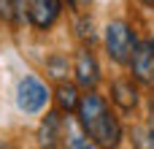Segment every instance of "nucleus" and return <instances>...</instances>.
Listing matches in <instances>:
<instances>
[{
    "instance_id": "obj_5",
    "label": "nucleus",
    "mask_w": 154,
    "mask_h": 149,
    "mask_svg": "<svg viewBox=\"0 0 154 149\" xmlns=\"http://www.w3.org/2000/svg\"><path fill=\"white\" fill-rule=\"evenodd\" d=\"M62 14V0H27V16L35 30H49Z\"/></svg>"
},
{
    "instance_id": "obj_13",
    "label": "nucleus",
    "mask_w": 154,
    "mask_h": 149,
    "mask_svg": "<svg viewBox=\"0 0 154 149\" xmlns=\"http://www.w3.org/2000/svg\"><path fill=\"white\" fill-rule=\"evenodd\" d=\"M89 3H92V0H70V5H73L76 11H79V8H84V5H89Z\"/></svg>"
},
{
    "instance_id": "obj_14",
    "label": "nucleus",
    "mask_w": 154,
    "mask_h": 149,
    "mask_svg": "<svg viewBox=\"0 0 154 149\" xmlns=\"http://www.w3.org/2000/svg\"><path fill=\"white\" fill-rule=\"evenodd\" d=\"M141 5H146V8H154V0H138Z\"/></svg>"
},
{
    "instance_id": "obj_7",
    "label": "nucleus",
    "mask_w": 154,
    "mask_h": 149,
    "mask_svg": "<svg viewBox=\"0 0 154 149\" xmlns=\"http://www.w3.org/2000/svg\"><path fill=\"white\" fill-rule=\"evenodd\" d=\"M111 100L122 109V111H133L138 109L141 103V92H138V84L133 79H116L111 84Z\"/></svg>"
},
{
    "instance_id": "obj_12",
    "label": "nucleus",
    "mask_w": 154,
    "mask_h": 149,
    "mask_svg": "<svg viewBox=\"0 0 154 149\" xmlns=\"http://www.w3.org/2000/svg\"><path fill=\"white\" fill-rule=\"evenodd\" d=\"M0 19H3V22H14V19H16L14 0H0Z\"/></svg>"
},
{
    "instance_id": "obj_3",
    "label": "nucleus",
    "mask_w": 154,
    "mask_h": 149,
    "mask_svg": "<svg viewBox=\"0 0 154 149\" xmlns=\"http://www.w3.org/2000/svg\"><path fill=\"white\" fill-rule=\"evenodd\" d=\"M49 87L38 79V76H24V79H19V84H16V106H19V111H24V114H38V111H43L46 109V103H49Z\"/></svg>"
},
{
    "instance_id": "obj_2",
    "label": "nucleus",
    "mask_w": 154,
    "mask_h": 149,
    "mask_svg": "<svg viewBox=\"0 0 154 149\" xmlns=\"http://www.w3.org/2000/svg\"><path fill=\"white\" fill-rule=\"evenodd\" d=\"M103 43H106L108 57H111L116 65H127V62H130V54H133V49H135V43H138V35H135V30H133L127 22L114 19V22L106 24Z\"/></svg>"
},
{
    "instance_id": "obj_6",
    "label": "nucleus",
    "mask_w": 154,
    "mask_h": 149,
    "mask_svg": "<svg viewBox=\"0 0 154 149\" xmlns=\"http://www.w3.org/2000/svg\"><path fill=\"white\" fill-rule=\"evenodd\" d=\"M76 84L84 87V90H95L100 84V65H97V57L89 52V49H79L76 54Z\"/></svg>"
},
{
    "instance_id": "obj_10",
    "label": "nucleus",
    "mask_w": 154,
    "mask_h": 149,
    "mask_svg": "<svg viewBox=\"0 0 154 149\" xmlns=\"http://www.w3.org/2000/svg\"><path fill=\"white\" fill-rule=\"evenodd\" d=\"M79 38L84 41V43H95V38H97V33H95V22L89 19V16H81L79 19Z\"/></svg>"
},
{
    "instance_id": "obj_1",
    "label": "nucleus",
    "mask_w": 154,
    "mask_h": 149,
    "mask_svg": "<svg viewBox=\"0 0 154 149\" xmlns=\"http://www.w3.org/2000/svg\"><path fill=\"white\" fill-rule=\"evenodd\" d=\"M76 122L92 138L95 147H116L122 141V125H119V119L111 114L108 103L95 90H87V95L79 98Z\"/></svg>"
},
{
    "instance_id": "obj_11",
    "label": "nucleus",
    "mask_w": 154,
    "mask_h": 149,
    "mask_svg": "<svg viewBox=\"0 0 154 149\" xmlns=\"http://www.w3.org/2000/svg\"><path fill=\"white\" fill-rule=\"evenodd\" d=\"M46 71H49V76L62 79V76L68 73V60H65V57H60V54H54V57H49V60H46Z\"/></svg>"
},
{
    "instance_id": "obj_8",
    "label": "nucleus",
    "mask_w": 154,
    "mask_h": 149,
    "mask_svg": "<svg viewBox=\"0 0 154 149\" xmlns=\"http://www.w3.org/2000/svg\"><path fill=\"white\" fill-rule=\"evenodd\" d=\"M62 130H65V119L60 117V111H49L38 128V144L41 147H60L62 141Z\"/></svg>"
},
{
    "instance_id": "obj_9",
    "label": "nucleus",
    "mask_w": 154,
    "mask_h": 149,
    "mask_svg": "<svg viewBox=\"0 0 154 149\" xmlns=\"http://www.w3.org/2000/svg\"><path fill=\"white\" fill-rule=\"evenodd\" d=\"M79 87L76 84H68V81H62L60 87H57V92H54V100H57V111L60 114H73L76 111V106H79Z\"/></svg>"
},
{
    "instance_id": "obj_4",
    "label": "nucleus",
    "mask_w": 154,
    "mask_h": 149,
    "mask_svg": "<svg viewBox=\"0 0 154 149\" xmlns=\"http://www.w3.org/2000/svg\"><path fill=\"white\" fill-rule=\"evenodd\" d=\"M130 73L138 84H154V43L138 41L130 54Z\"/></svg>"
}]
</instances>
